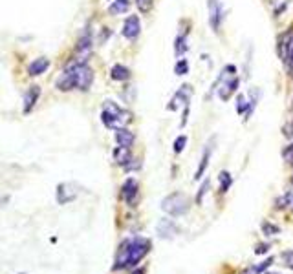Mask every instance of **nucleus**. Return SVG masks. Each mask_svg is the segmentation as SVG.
I'll return each mask as SVG.
<instances>
[{
  "label": "nucleus",
  "mask_w": 293,
  "mask_h": 274,
  "mask_svg": "<svg viewBox=\"0 0 293 274\" xmlns=\"http://www.w3.org/2000/svg\"><path fill=\"white\" fill-rule=\"evenodd\" d=\"M152 243L147 238H129L119 245L116 256V263H114V271H121L127 267H136L137 263L143 260L145 256L150 252Z\"/></svg>",
  "instance_id": "obj_1"
},
{
  "label": "nucleus",
  "mask_w": 293,
  "mask_h": 274,
  "mask_svg": "<svg viewBox=\"0 0 293 274\" xmlns=\"http://www.w3.org/2000/svg\"><path fill=\"white\" fill-rule=\"evenodd\" d=\"M92 83H94V71L86 62H72L65 71L63 75L57 79V90L61 91H70V90H81L86 91L90 90Z\"/></svg>",
  "instance_id": "obj_2"
},
{
  "label": "nucleus",
  "mask_w": 293,
  "mask_h": 274,
  "mask_svg": "<svg viewBox=\"0 0 293 274\" xmlns=\"http://www.w3.org/2000/svg\"><path fill=\"white\" fill-rule=\"evenodd\" d=\"M130 112L123 110L114 101H104L103 112H101V121H103V124L106 128H112V130L125 128V124L130 122Z\"/></svg>",
  "instance_id": "obj_3"
},
{
  "label": "nucleus",
  "mask_w": 293,
  "mask_h": 274,
  "mask_svg": "<svg viewBox=\"0 0 293 274\" xmlns=\"http://www.w3.org/2000/svg\"><path fill=\"white\" fill-rule=\"evenodd\" d=\"M189 209H191L189 198L185 194H182V192H172V194H169L162 201V211L174 217L185 216L189 212Z\"/></svg>",
  "instance_id": "obj_4"
},
{
  "label": "nucleus",
  "mask_w": 293,
  "mask_h": 274,
  "mask_svg": "<svg viewBox=\"0 0 293 274\" xmlns=\"http://www.w3.org/2000/svg\"><path fill=\"white\" fill-rule=\"evenodd\" d=\"M207 9H209V24L213 28V31H220V26L224 22V4L220 0H207Z\"/></svg>",
  "instance_id": "obj_5"
},
{
  "label": "nucleus",
  "mask_w": 293,
  "mask_h": 274,
  "mask_svg": "<svg viewBox=\"0 0 293 274\" xmlns=\"http://www.w3.org/2000/svg\"><path fill=\"white\" fill-rule=\"evenodd\" d=\"M121 198L129 207H136L137 201V181L134 178H129L121 186Z\"/></svg>",
  "instance_id": "obj_6"
},
{
  "label": "nucleus",
  "mask_w": 293,
  "mask_h": 274,
  "mask_svg": "<svg viewBox=\"0 0 293 274\" xmlns=\"http://www.w3.org/2000/svg\"><path fill=\"white\" fill-rule=\"evenodd\" d=\"M121 33H123L125 38L136 40V38L139 37V33H141V22H139V17H137V15H130L129 19L125 20Z\"/></svg>",
  "instance_id": "obj_7"
},
{
  "label": "nucleus",
  "mask_w": 293,
  "mask_h": 274,
  "mask_svg": "<svg viewBox=\"0 0 293 274\" xmlns=\"http://www.w3.org/2000/svg\"><path fill=\"white\" fill-rule=\"evenodd\" d=\"M75 53H77V62H86V59L92 53V35L90 31H85L83 37L79 38L77 46H75Z\"/></svg>",
  "instance_id": "obj_8"
},
{
  "label": "nucleus",
  "mask_w": 293,
  "mask_h": 274,
  "mask_svg": "<svg viewBox=\"0 0 293 274\" xmlns=\"http://www.w3.org/2000/svg\"><path fill=\"white\" fill-rule=\"evenodd\" d=\"M191 95H193V90H191V86L189 84H183L182 88L176 91V95L172 97V101H170V104H169V110H178L180 104H183V106H189Z\"/></svg>",
  "instance_id": "obj_9"
},
{
  "label": "nucleus",
  "mask_w": 293,
  "mask_h": 274,
  "mask_svg": "<svg viewBox=\"0 0 293 274\" xmlns=\"http://www.w3.org/2000/svg\"><path fill=\"white\" fill-rule=\"evenodd\" d=\"M75 198H77V192L73 190V185L63 183V185L57 186V203L59 205H68Z\"/></svg>",
  "instance_id": "obj_10"
},
{
  "label": "nucleus",
  "mask_w": 293,
  "mask_h": 274,
  "mask_svg": "<svg viewBox=\"0 0 293 274\" xmlns=\"http://www.w3.org/2000/svg\"><path fill=\"white\" fill-rule=\"evenodd\" d=\"M238 84H240V79H238V77H233V79H229V81H224V84L218 88V95H220L222 101H229L231 95L238 90Z\"/></svg>",
  "instance_id": "obj_11"
},
{
  "label": "nucleus",
  "mask_w": 293,
  "mask_h": 274,
  "mask_svg": "<svg viewBox=\"0 0 293 274\" xmlns=\"http://www.w3.org/2000/svg\"><path fill=\"white\" fill-rule=\"evenodd\" d=\"M40 97V88L39 86H30V90L26 91V95H24V106H22V112L24 114H30L33 108H35V104L39 101Z\"/></svg>",
  "instance_id": "obj_12"
},
{
  "label": "nucleus",
  "mask_w": 293,
  "mask_h": 274,
  "mask_svg": "<svg viewBox=\"0 0 293 274\" xmlns=\"http://www.w3.org/2000/svg\"><path fill=\"white\" fill-rule=\"evenodd\" d=\"M136 141V135L132 134L130 130L127 128H117L116 130V143L117 147H125V148H130Z\"/></svg>",
  "instance_id": "obj_13"
},
{
  "label": "nucleus",
  "mask_w": 293,
  "mask_h": 274,
  "mask_svg": "<svg viewBox=\"0 0 293 274\" xmlns=\"http://www.w3.org/2000/svg\"><path fill=\"white\" fill-rule=\"evenodd\" d=\"M292 33L288 31L284 33L282 37L279 38V57L280 61H284L288 62V59H290V48H292Z\"/></svg>",
  "instance_id": "obj_14"
},
{
  "label": "nucleus",
  "mask_w": 293,
  "mask_h": 274,
  "mask_svg": "<svg viewBox=\"0 0 293 274\" xmlns=\"http://www.w3.org/2000/svg\"><path fill=\"white\" fill-rule=\"evenodd\" d=\"M48 68H50V61H48L46 57H39L28 66V73L33 77H37V75H40V73H44Z\"/></svg>",
  "instance_id": "obj_15"
},
{
  "label": "nucleus",
  "mask_w": 293,
  "mask_h": 274,
  "mask_svg": "<svg viewBox=\"0 0 293 274\" xmlns=\"http://www.w3.org/2000/svg\"><path fill=\"white\" fill-rule=\"evenodd\" d=\"M213 143H215V139L205 145V150H203V153H202V161H200V166H198V170H196V174H195V179H200L203 176V172H205L209 157H211V153H213Z\"/></svg>",
  "instance_id": "obj_16"
},
{
  "label": "nucleus",
  "mask_w": 293,
  "mask_h": 274,
  "mask_svg": "<svg viewBox=\"0 0 293 274\" xmlns=\"http://www.w3.org/2000/svg\"><path fill=\"white\" fill-rule=\"evenodd\" d=\"M176 232H178V229H176V225L170 219H162L158 223V234L162 238H172Z\"/></svg>",
  "instance_id": "obj_17"
},
{
  "label": "nucleus",
  "mask_w": 293,
  "mask_h": 274,
  "mask_svg": "<svg viewBox=\"0 0 293 274\" xmlns=\"http://www.w3.org/2000/svg\"><path fill=\"white\" fill-rule=\"evenodd\" d=\"M110 77L114 81L123 83V81H129V79H130V70H129L127 66H123V64H116L110 70Z\"/></svg>",
  "instance_id": "obj_18"
},
{
  "label": "nucleus",
  "mask_w": 293,
  "mask_h": 274,
  "mask_svg": "<svg viewBox=\"0 0 293 274\" xmlns=\"http://www.w3.org/2000/svg\"><path fill=\"white\" fill-rule=\"evenodd\" d=\"M114 159H116L117 165H123L127 166L129 163L132 161V155H130V148H125V147H117L114 150Z\"/></svg>",
  "instance_id": "obj_19"
},
{
  "label": "nucleus",
  "mask_w": 293,
  "mask_h": 274,
  "mask_svg": "<svg viewBox=\"0 0 293 274\" xmlns=\"http://www.w3.org/2000/svg\"><path fill=\"white\" fill-rule=\"evenodd\" d=\"M129 7H130L129 0H114L108 7V11H110V15H121V13L129 11Z\"/></svg>",
  "instance_id": "obj_20"
},
{
  "label": "nucleus",
  "mask_w": 293,
  "mask_h": 274,
  "mask_svg": "<svg viewBox=\"0 0 293 274\" xmlns=\"http://www.w3.org/2000/svg\"><path fill=\"white\" fill-rule=\"evenodd\" d=\"M189 50V46H187V38L185 35H178L174 40V53L178 59H182L185 55V51Z\"/></svg>",
  "instance_id": "obj_21"
},
{
  "label": "nucleus",
  "mask_w": 293,
  "mask_h": 274,
  "mask_svg": "<svg viewBox=\"0 0 293 274\" xmlns=\"http://www.w3.org/2000/svg\"><path fill=\"white\" fill-rule=\"evenodd\" d=\"M271 262H273V258H267V260L260 262L259 265H255V267H249L244 274H262L267 267H269V265H271Z\"/></svg>",
  "instance_id": "obj_22"
},
{
  "label": "nucleus",
  "mask_w": 293,
  "mask_h": 274,
  "mask_svg": "<svg viewBox=\"0 0 293 274\" xmlns=\"http://www.w3.org/2000/svg\"><path fill=\"white\" fill-rule=\"evenodd\" d=\"M231 185H233V179H231L229 172H222L220 174V192H228Z\"/></svg>",
  "instance_id": "obj_23"
},
{
  "label": "nucleus",
  "mask_w": 293,
  "mask_h": 274,
  "mask_svg": "<svg viewBox=\"0 0 293 274\" xmlns=\"http://www.w3.org/2000/svg\"><path fill=\"white\" fill-rule=\"evenodd\" d=\"M174 71H176V75H185V73L189 71V64H187V61H185V59H178V62H176V66H174Z\"/></svg>",
  "instance_id": "obj_24"
},
{
  "label": "nucleus",
  "mask_w": 293,
  "mask_h": 274,
  "mask_svg": "<svg viewBox=\"0 0 293 274\" xmlns=\"http://www.w3.org/2000/svg\"><path fill=\"white\" fill-rule=\"evenodd\" d=\"M249 110V102L246 101V97L242 95H238L236 97V112H238V114H244V112H248Z\"/></svg>",
  "instance_id": "obj_25"
},
{
  "label": "nucleus",
  "mask_w": 293,
  "mask_h": 274,
  "mask_svg": "<svg viewBox=\"0 0 293 274\" xmlns=\"http://www.w3.org/2000/svg\"><path fill=\"white\" fill-rule=\"evenodd\" d=\"M262 230L266 232V236H275V234H279V227L277 225H273V223H262Z\"/></svg>",
  "instance_id": "obj_26"
},
{
  "label": "nucleus",
  "mask_w": 293,
  "mask_h": 274,
  "mask_svg": "<svg viewBox=\"0 0 293 274\" xmlns=\"http://www.w3.org/2000/svg\"><path fill=\"white\" fill-rule=\"evenodd\" d=\"M136 6L141 13H149L152 7V0H136Z\"/></svg>",
  "instance_id": "obj_27"
},
{
  "label": "nucleus",
  "mask_w": 293,
  "mask_h": 274,
  "mask_svg": "<svg viewBox=\"0 0 293 274\" xmlns=\"http://www.w3.org/2000/svg\"><path fill=\"white\" fill-rule=\"evenodd\" d=\"M185 145H187V137H185V135H180V137H178V139L174 141V152H176V153L183 152V148H185Z\"/></svg>",
  "instance_id": "obj_28"
},
{
  "label": "nucleus",
  "mask_w": 293,
  "mask_h": 274,
  "mask_svg": "<svg viewBox=\"0 0 293 274\" xmlns=\"http://www.w3.org/2000/svg\"><path fill=\"white\" fill-rule=\"evenodd\" d=\"M282 260H284V263H286V267L293 271V250L282 252Z\"/></svg>",
  "instance_id": "obj_29"
},
{
  "label": "nucleus",
  "mask_w": 293,
  "mask_h": 274,
  "mask_svg": "<svg viewBox=\"0 0 293 274\" xmlns=\"http://www.w3.org/2000/svg\"><path fill=\"white\" fill-rule=\"evenodd\" d=\"M209 185H211V183H209V179H205V181H203V185H202V188H200V192H198V196H196V203H198V205L202 203L203 194H205V192H207Z\"/></svg>",
  "instance_id": "obj_30"
},
{
  "label": "nucleus",
  "mask_w": 293,
  "mask_h": 274,
  "mask_svg": "<svg viewBox=\"0 0 293 274\" xmlns=\"http://www.w3.org/2000/svg\"><path fill=\"white\" fill-rule=\"evenodd\" d=\"M284 155H286V157H292V159H293V143L286 148V152H284Z\"/></svg>",
  "instance_id": "obj_31"
},
{
  "label": "nucleus",
  "mask_w": 293,
  "mask_h": 274,
  "mask_svg": "<svg viewBox=\"0 0 293 274\" xmlns=\"http://www.w3.org/2000/svg\"><path fill=\"white\" fill-rule=\"evenodd\" d=\"M288 62H290V66H292L293 70V38H292V48H290V59H288Z\"/></svg>",
  "instance_id": "obj_32"
},
{
  "label": "nucleus",
  "mask_w": 293,
  "mask_h": 274,
  "mask_svg": "<svg viewBox=\"0 0 293 274\" xmlns=\"http://www.w3.org/2000/svg\"><path fill=\"white\" fill-rule=\"evenodd\" d=\"M267 249H269V247H266V245H259V249L255 250V252H257V254H264Z\"/></svg>",
  "instance_id": "obj_33"
},
{
  "label": "nucleus",
  "mask_w": 293,
  "mask_h": 274,
  "mask_svg": "<svg viewBox=\"0 0 293 274\" xmlns=\"http://www.w3.org/2000/svg\"><path fill=\"white\" fill-rule=\"evenodd\" d=\"M132 274H145V269H136Z\"/></svg>",
  "instance_id": "obj_34"
},
{
  "label": "nucleus",
  "mask_w": 293,
  "mask_h": 274,
  "mask_svg": "<svg viewBox=\"0 0 293 274\" xmlns=\"http://www.w3.org/2000/svg\"><path fill=\"white\" fill-rule=\"evenodd\" d=\"M264 274H279V273H264Z\"/></svg>",
  "instance_id": "obj_35"
},
{
  "label": "nucleus",
  "mask_w": 293,
  "mask_h": 274,
  "mask_svg": "<svg viewBox=\"0 0 293 274\" xmlns=\"http://www.w3.org/2000/svg\"><path fill=\"white\" fill-rule=\"evenodd\" d=\"M20 274H24V273H20Z\"/></svg>",
  "instance_id": "obj_36"
}]
</instances>
